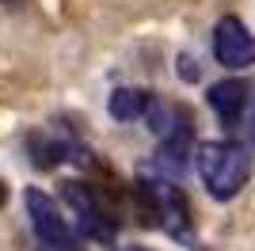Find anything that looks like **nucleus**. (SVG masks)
I'll list each match as a JSON object with an SVG mask.
<instances>
[{"instance_id":"f257e3e1","label":"nucleus","mask_w":255,"mask_h":251,"mask_svg":"<svg viewBox=\"0 0 255 251\" xmlns=\"http://www.w3.org/2000/svg\"><path fill=\"white\" fill-rule=\"evenodd\" d=\"M198 175L213 198H233L252 175V156L236 141H206L198 148Z\"/></svg>"},{"instance_id":"f03ea898","label":"nucleus","mask_w":255,"mask_h":251,"mask_svg":"<svg viewBox=\"0 0 255 251\" xmlns=\"http://www.w3.org/2000/svg\"><path fill=\"white\" fill-rule=\"evenodd\" d=\"M133 194H137V209L145 213L149 225H160L171 236H187L191 232V202H187V194L175 183H168V179H141L133 187Z\"/></svg>"},{"instance_id":"7ed1b4c3","label":"nucleus","mask_w":255,"mask_h":251,"mask_svg":"<svg viewBox=\"0 0 255 251\" xmlns=\"http://www.w3.org/2000/svg\"><path fill=\"white\" fill-rule=\"evenodd\" d=\"M65 206L73 209L76 225L88 232V236H96V240H111L115 236V225H118V209L111 206L99 187L92 183H65Z\"/></svg>"},{"instance_id":"20e7f679","label":"nucleus","mask_w":255,"mask_h":251,"mask_svg":"<svg viewBox=\"0 0 255 251\" xmlns=\"http://www.w3.org/2000/svg\"><path fill=\"white\" fill-rule=\"evenodd\" d=\"M27 213H31V229H34L38 251H80V244H76L61 206L50 194H42L38 187L27 190Z\"/></svg>"},{"instance_id":"39448f33","label":"nucleus","mask_w":255,"mask_h":251,"mask_svg":"<svg viewBox=\"0 0 255 251\" xmlns=\"http://www.w3.org/2000/svg\"><path fill=\"white\" fill-rule=\"evenodd\" d=\"M213 53L217 61L229 65V69H248L255 61V34L248 31L236 15H225L217 27H213Z\"/></svg>"},{"instance_id":"423d86ee","label":"nucleus","mask_w":255,"mask_h":251,"mask_svg":"<svg viewBox=\"0 0 255 251\" xmlns=\"http://www.w3.org/2000/svg\"><path fill=\"white\" fill-rule=\"evenodd\" d=\"M248 99H252V84L248 80H221V84L210 88V107H213V115L221 118L225 126L240 122Z\"/></svg>"},{"instance_id":"0eeeda50","label":"nucleus","mask_w":255,"mask_h":251,"mask_svg":"<svg viewBox=\"0 0 255 251\" xmlns=\"http://www.w3.org/2000/svg\"><path fill=\"white\" fill-rule=\"evenodd\" d=\"M149 103H152L149 92H141V88H118V92L111 95V115H115L118 122H133V118L149 115Z\"/></svg>"},{"instance_id":"6e6552de","label":"nucleus","mask_w":255,"mask_h":251,"mask_svg":"<svg viewBox=\"0 0 255 251\" xmlns=\"http://www.w3.org/2000/svg\"><path fill=\"white\" fill-rule=\"evenodd\" d=\"M31 152H34V164L38 167H53L61 156H69V145H57V141H50L46 133H34L31 137Z\"/></svg>"},{"instance_id":"1a4fd4ad","label":"nucleus","mask_w":255,"mask_h":251,"mask_svg":"<svg viewBox=\"0 0 255 251\" xmlns=\"http://www.w3.org/2000/svg\"><path fill=\"white\" fill-rule=\"evenodd\" d=\"M8 202V187H4V179H0V206Z\"/></svg>"},{"instance_id":"9d476101","label":"nucleus","mask_w":255,"mask_h":251,"mask_svg":"<svg viewBox=\"0 0 255 251\" xmlns=\"http://www.w3.org/2000/svg\"><path fill=\"white\" fill-rule=\"evenodd\" d=\"M252 141H255V115H252Z\"/></svg>"},{"instance_id":"9b49d317","label":"nucleus","mask_w":255,"mask_h":251,"mask_svg":"<svg viewBox=\"0 0 255 251\" xmlns=\"http://www.w3.org/2000/svg\"><path fill=\"white\" fill-rule=\"evenodd\" d=\"M126 251H145V248H126Z\"/></svg>"}]
</instances>
